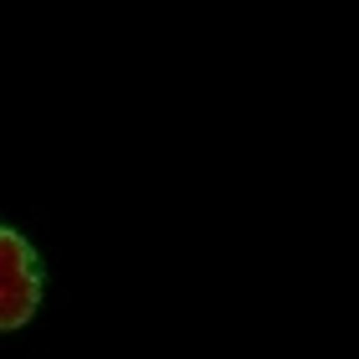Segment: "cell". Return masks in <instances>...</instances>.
<instances>
[{
	"label": "cell",
	"mask_w": 359,
	"mask_h": 359,
	"mask_svg": "<svg viewBox=\"0 0 359 359\" xmlns=\"http://www.w3.org/2000/svg\"><path fill=\"white\" fill-rule=\"evenodd\" d=\"M41 287H46V277H41L31 241L21 231H11V226H0V334L31 323V313L41 303Z\"/></svg>",
	"instance_id": "cell-1"
}]
</instances>
